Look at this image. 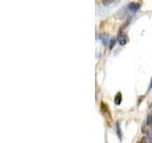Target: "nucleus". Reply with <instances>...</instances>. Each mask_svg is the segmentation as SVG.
<instances>
[{
    "label": "nucleus",
    "instance_id": "0eeeda50",
    "mask_svg": "<svg viewBox=\"0 0 152 143\" xmlns=\"http://www.w3.org/2000/svg\"><path fill=\"white\" fill-rule=\"evenodd\" d=\"M145 124L147 126H152V115H148L147 117H146V121H145Z\"/></svg>",
    "mask_w": 152,
    "mask_h": 143
},
{
    "label": "nucleus",
    "instance_id": "9b49d317",
    "mask_svg": "<svg viewBox=\"0 0 152 143\" xmlns=\"http://www.w3.org/2000/svg\"><path fill=\"white\" fill-rule=\"evenodd\" d=\"M151 115H152V112H151Z\"/></svg>",
    "mask_w": 152,
    "mask_h": 143
},
{
    "label": "nucleus",
    "instance_id": "7ed1b4c3",
    "mask_svg": "<svg viewBox=\"0 0 152 143\" xmlns=\"http://www.w3.org/2000/svg\"><path fill=\"white\" fill-rule=\"evenodd\" d=\"M122 100H123L122 94L119 92V93H117V95H115V97H114V102H115L116 105H120L122 103Z\"/></svg>",
    "mask_w": 152,
    "mask_h": 143
},
{
    "label": "nucleus",
    "instance_id": "f03ea898",
    "mask_svg": "<svg viewBox=\"0 0 152 143\" xmlns=\"http://www.w3.org/2000/svg\"><path fill=\"white\" fill-rule=\"evenodd\" d=\"M128 36L126 35V34H123V33H121L120 35H119V36H118V41H119V43H120V45H126L127 42H128Z\"/></svg>",
    "mask_w": 152,
    "mask_h": 143
},
{
    "label": "nucleus",
    "instance_id": "f257e3e1",
    "mask_svg": "<svg viewBox=\"0 0 152 143\" xmlns=\"http://www.w3.org/2000/svg\"><path fill=\"white\" fill-rule=\"evenodd\" d=\"M141 8V5L139 3H136V2H131L129 4L127 5V9L129 10V12L131 13H136L138 12Z\"/></svg>",
    "mask_w": 152,
    "mask_h": 143
},
{
    "label": "nucleus",
    "instance_id": "20e7f679",
    "mask_svg": "<svg viewBox=\"0 0 152 143\" xmlns=\"http://www.w3.org/2000/svg\"><path fill=\"white\" fill-rule=\"evenodd\" d=\"M101 111H102V113H106V115L108 113L109 116H110L109 111V107H108V105L105 104L104 102H102V103H101Z\"/></svg>",
    "mask_w": 152,
    "mask_h": 143
},
{
    "label": "nucleus",
    "instance_id": "6e6552de",
    "mask_svg": "<svg viewBox=\"0 0 152 143\" xmlns=\"http://www.w3.org/2000/svg\"><path fill=\"white\" fill-rule=\"evenodd\" d=\"M115 0H102V3L104 6H109L110 4H112Z\"/></svg>",
    "mask_w": 152,
    "mask_h": 143
},
{
    "label": "nucleus",
    "instance_id": "9d476101",
    "mask_svg": "<svg viewBox=\"0 0 152 143\" xmlns=\"http://www.w3.org/2000/svg\"><path fill=\"white\" fill-rule=\"evenodd\" d=\"M152 89V79H151V82H150V85H149V88H148V92L150 91Z\"/></svg>",
    "mask_w": 152,
    "mask_h": 143
},
{
    "label": "nucleus",
    "instance_id": "423d86ee",
    "mask_svg": "<svg viewBox=\"0 0 152 143\" xmlns=\"http://www.w3.org/2000/svg\"><path fill=\"white\" fill-rule=\"evenodd\" d=\"M116 38H111L109 40V50H112L114 46H115V44H116Z\"/></svg>",
    "mask_w": 152,
    "mask_h": 143
},
{
    "label": "nucleus",
    "instance_id": "1a4fd4ad",
    "mask_svg": "<svg viewBox=\"0 0 152 143\" xmlns=\"http://www.w3.org/2000/svg\"><path fill=\"white\" fill-rule=\"evenodd\" d=\"M102 39V42L104 44V46H107V44H108V36H104V37H101Z\"/></svg>",
    "mask_w": 152,
    "mask_h": 143
},
{
    "label": "nucleus",
    "instance_id": "39448f33",
    "mask_svg": "<svg viewBox=\"0 0 152 143\" xmlns=\"http://www.w3.org/2000/svg\"><path fill=\"white\" fill-rule=\"evenodd\" d=\"M115 129H116V134H117L119 139L122 140V131H121V128H120V124H119V122H116Z\"/></svg>",
    "mask_w": 152,
    "mask_h": 143
}]
</instances>
